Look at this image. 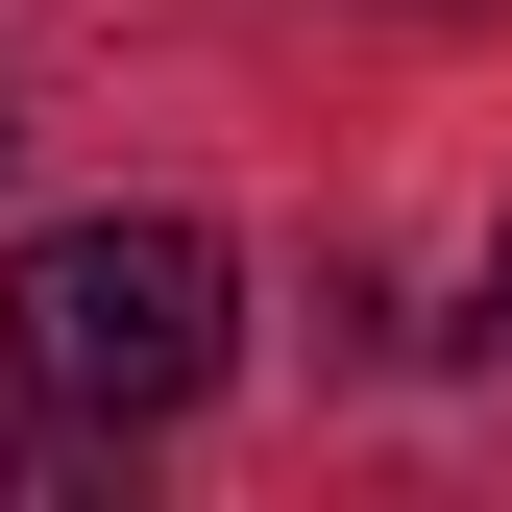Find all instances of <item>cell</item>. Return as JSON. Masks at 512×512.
I'll use <instances>...</instances> for the list:
<instances>
[{"mask_svg": "<svg viewBox=\"0 0 512 512\" xmlns=\"http://www.w3.org/2000/svg\"><path fill=\"white\" fill-rule=\"evenodd\" d=\"M244 366V269H220V220H49L25 269H0V391H49L74 439H147V415H196Z\"/></svg>", "mask_w": 512, "mask_h": 512, "instance_id": "obj_1", "label": "cell"}, {"mask_svg": "<svg viewBox=\"0 0 512 512\" xmlns=\"http://www.w3.org/2000/svg\"><path fill=\"white\" fill-rule=\"evenodd\" d=\"M74 488H98V439H74V415L25 391V415H0V512H74Z\"/></svg>", "mask_w": 512, "mask_h": 512, "instance_id": "obj_2", "label": "cell"}, {"mask_svg": "<svg viewBox=\"0 0 512 512\" xmlns=\"http://www.w3.org/2000/svg\"><path fill=\"white\" fill-rule=\"evenodd\" d=\"M488 342H512V220H488Z\"/></svg>", "mask_w": 512, "mask_h": 512, "instance_id": "obj_3", "label": "cell"}]
</instances>
